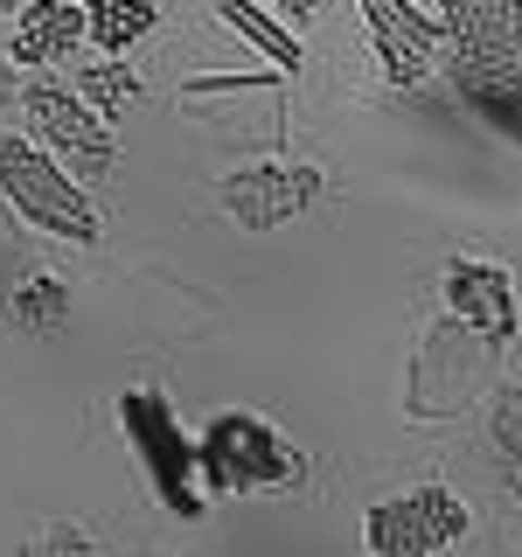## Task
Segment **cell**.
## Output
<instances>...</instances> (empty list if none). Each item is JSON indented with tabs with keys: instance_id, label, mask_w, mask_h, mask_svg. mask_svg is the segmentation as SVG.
<instances>
[{
	"instance_id": "cell-8",
	"label": "cell",
	"mask_w": 522,
	"mask_h": 557,
	"mask_svg": "<svg viewBox=\"0 0 522 557\" xmlns=\"http://www.w3.org/2000/svg\"><path fill=\"white\" fill-rule=\"evenodd\" d=\"M321 202V168H237L231 182H223V209L244 223V231H278V223H293L300 209Z\"/></svg>"
},
{
	"instance_id": "cell-13",
	"label": "cell",
	"mask_w": 522,
	"mask_h": 557,
	"mask_svg": "<svg viewBox=\"0 0 522 557\" xmlns=\"http://www.w3.org/2000/svg\"><path fill=\"white\" fill-rule=\"evenodd\" d=\"M8 313L22 321V335H57V327L70 321V293H63V278H42V272H28L22 286L8 293Z\"/></svg>"
},
{
	"instance_id": "cell-5",
	"label": "cell",
	"mask_w": 522,
	"mask_h": 557,
	"mask_svg": "<svg viewBox=\"0 0 522 557\" xmlns=\"http://www.w3.org/2000/svg\"><path fill=\"white\" fill-rule=\"evenodd\" d=\"M439 28L460 84H522V0H446Z\"/></svg>"
},
{
	"instance_id": "cell-22",
	"label": "cell",
	"mask_w": 522,
	"mask_h": 557,
	"mask_svg": "<svg viewBox=\"0 0 522 557\" xmlns=\"http://www.w3.org/2000/svg\"><path fill=\"white\" fill-rule=\"evenodd\" d=\"M0 8H14V0H0Z\"/></svg>"
},
{
	"instance_id": "cell-4",
	"label": "cell",
	"mask_w": 522,
	"mask_h": 557,
	"mask_svg": "<svg viewBox=\"0 0 522 557\" xmlns=\"http://www.w3.org/2000/svg\"><path fill=\"white\" fill-rule=\"evenodd\" d=\"M0 188H8V202L22 209L28 223H42V231H57L70 244H98L91 196H84L42 147H28V139H14V133H0Z\"/></svg>"
},
{
	"instance_id": "cell-12",
	"label": "cell",
	"mask_w": 522,
	"mask_h": 557,
	"mask_svg": "<svg viewBox=\"0 0 522 557\" xmlns=\"http://www.w3.org/2000/svg\"><path fill=\"white\" fill-rule=\"evenodd\" d=\"M77 8H84V35H91V42H98L112 63L126 57V49H133L153 22H161V8H153V0H77Z\"/></svg>"
},
{
	"instance_id": "cell-11",
	"label": "cell",
	"mask_w": 522,
	"mask_h": 557,
	"mask_svg": "<svg viewBox=\"0 0 522 557\" xmlns=\"http://www.w3.org/2000/svg\"><path fill=\"white\" fill-rule=\"evenodd\" d=\"M84 42V8L77 0H28L22 14H14V35H8V63H57L70 49Z\"/></svg>"
},
{
	"instance_id": "cell-17",
	"label": "cell",
	"mask_w": 522,
	"mask_h": 557,
	"mask_svg": "<svg viewBox=\"0 0 522 557\" xmlns=\"http://www.w3.org/2000/svg\"><path fill=\"white\" fill-rule=\"evenodd\" d=\"M487 425H495V446L522 460V391L515 383H495V411H487Z\"/></svg>"
},
{
	"instance_id": "cell-15",
	"label": "cell",
	"mask_w": 522,
	"mask_h": 557,
	"mask_svg": "<svg viewBox=\"0 0 522 557\" xmlns=\"http://www.w3.org/2000/svg\"><path fill=\"white\" fill-rule=\"evenodd\" d=\"M460 91L501 139H522V84H460Z\"/></svg>"
},
{
	"instance_id": "cell-3",
	"label": "cell",
	"mask_w": 522,
	"mask_h": 557,
	"mask_svg": "<svg viewBox=\"0 0 522 557\" xmlns=\"http://www.w3.org/2000/svg\"><path fill=\"white\" fill-rule=\"evenodd\" d=\"M119 425H126V440L139 453V467H147L153 495H161L174 516H202L196 440L174 425V405H167V397L161 391H126V397H119Z\"/></svg>"
},
{
	"instance_id": "cell-7",
	"label": "cell",
	"mask_w": 522,
	"mask_h": 557,
	"mask_svg": "<svg viewBox=\"0 0 522 557\" xmlns=\"http://www.w3.org/2000/svg\"><path fill=\"white\" fill-rule=\"evenodd\" d=\"M467 536V509L452 487H411V495L397 502H376L370 516H362V544L370 557H432L446 544H460Z\"/></svg>"
},
{
	"instance_id": "cell-10",
	"label": "cell",
	"mask_w": 522,
	"mask_h": 557,
	"mask_svg": "<svg viewBox=\"0 0 522 557\" xmlns=\"http://www.w3.org/2000/svg\"><path fill=\"white\" fill-rule=\"evenodd\" d=\"M439 286H446V313H452V321H467L474 335H487V342H509V335H522V327H515V293H509V272H501L495 258H446Z\"/></svg>"
},
{
	"instance_id": "cell-14",
	"label": "cell",
	"mask_w": 522,
	"mask_h": 557,
	"mask_svg": "<svg viewBox=\"0 0 522 557\" xmlns=\"http://www.w3.org/2000/svg\"><path fill=\"white\" fill-rule=\"evenodd\" d=\"M216 22H231L244 42H258L278 70H300V42H293V35L278 28L265 8H251V0H216Z\"/></svg>"
},
{
	"instance_id": "cell-18",
	"label": "cell",
	"mask_w": 522,
	"mask_h": 557,
	"mask_svg": "<svg viewBox=\"0 0 522 557\" xmlns=\"http://www.w3.org/2000/svg\"><path fill=\"white\" fill-rule=\"evenodd\" d=\"M28 272H35V265H28V237L14 231V223H8V209H0V300H8V293L22 286Z\"/></svg>"
},
{
	"instance_id": "cell-6",
	"label": "cell",
	"mask_w": 522,
	"mask_h": 557,
	"mask_svg": "<svg viewBox=\"0 0 522 557\" xmlns=\"http://www.w3.org/2000/svg\"><path fill=\"white\" fill-rule=\"evenodd\" d=\"M22 104H28V126H35V139L49 147V161H63L70 174H84V182L112 174V161H119L112 119H98V112H91V104H84L77 91H63V84L35 77V84H22Z\"/></svg>"
},
{
	"instance_id": "cell-21",
	"label": "cell",
	"mask_w": 522,
	"mask_h": 557,
	"mask_svg": "<svg viewBox=\"0 0 522 557\" xmlns=\"http://www.w3.org/2000/svg\"><path fill=\"white\" fill-rule=\"evenodd\" d=\"M8 98H14V63L0 57V104H8Z\"/></svg>"
},
{
	"instance_id": "cell-19",
	"label": "cell",
	"mask_w": 522,
	"mask_h": 557,
	"mask_svg": "<svg viewBox=\"0 0 522 557\" xmlns=\"http://www.w3.org/2000/svg\"><path fill=\"white\" fill-rule=\"evenodd\" d=\"M84 550H91V536H84L77 522H57L49 536H35V544H28V557H84Z\"/></svg>"
},
{
	"instance_id": "cell-2",
	"label": "cell",
	"mask_w": 522,
	"mask_h": 557,
	"mask_svg": "<svg viewBox=\"0 0 522 557\" xmlns=\"http://www.w3.org/2000/svg\"><path fill=\"white\" fill-rule=\"evenodd\" d=\"M495 370H501V342L474 335L467 321H446L418 342V362H411V418H439V411H460L474 391H495Z\"/></svg>"
},
{
	"instance_id": "cell-20",
	"label": "cell",
	"mask_w": 522,
	"mask_h": 557,
	"mask_svg": "<svg viewBox=\"0 0 522 557\" xmlns=\"http://www.w3.org/2000/svg\"><path fill=\"white\" fill-rule=\"evenodd\" d=\"M265 8H272V14H286V22H307V14L321 8V0H265Z\"/></svg>"
},
{
	"instance_id": "cell-1",
	"label": "cell",
	"mask_w": 522,
	"mask_h": 557,
	"mask_svg": "<svg viewBox=\"0 0 522 557\" xmlns=\"http://www.w3.org/2000/svg\"><path fill=\"white\" fill-rule=\"evenodd\" d=\"M196 474L216 495H251V487H300L307 460L293 453L265 418L251 411H216L196 440Z\"/></svg>"
},
{
	"instance_id": "cell-9",
	"label": "cell",
	"mask_w": 522,
	"mask_h": 557,
	"mask_svg": "<svg viewBox=\"0 0 522 557\" xmlns=\"http://www.w3.org/2000/svg\"><path fill=\"white\" fill-rule=\"evenodd\" d=\"M362 22H370L376 63L390 84H425L432 57H439V22L418 14L411 0H362Z\"/></svg>"
},
{
	"instance_id": "cell-16",
	"label": "cell",
	"mask_w": 522,
	"mask_h": 557,
	"mask_svg": "<svg viewBox=\"0 0 522 557\" xmlns=\"http://www.w3.org/2000/svg\"><path fill=\"white\" fill-rule=\"evenodd\" d=\"M77 98L104 119V112H119V104L139 98V77H133L126 63H91V70H84V91H77Z\"/></svg>"
}]
</instances>
